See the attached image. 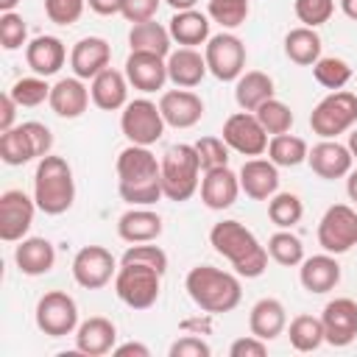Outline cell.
Returning a JSON list of instances; mask_svg holds the SVG:
<instances>
[{"label":"cell","mask_w":357,"mask_h":357,"mask_svg":"<svg viewBox=\"0 0 357 357\" xmlns=\"http://www.w3.org/2000/svg\"><path fill=\"white\" fill-rule=\"evenodd\" d=\"M321 47H324V42L315 28L298 25L284 33V56L298 67H312L321 59Z\"/></svg>","instance_id":"obj_33"},{"label":"cell","mask_w":357,"mask_h":357,"mask_svg":"<svg viewBox=\"0 0 357 357\" xmlns=\"http://www.w3.org/2000/svg\"><path fill=\"white\" fill-rule=\"evenodd\" d=\"M22 128L28 131V137H31V142H33L36 159L47 156L50 148H53V134H50V128H47L45 123H39V120H28V123H22Z\"/></svg>","instance_id":"obj_51"},{"label":"cell","mask_w":357,"mask_h":357,"mask_svg":"<svg viewBox=\"0 0 357 357\" xmlns=\"http://www.w3.org/2000/svg\"><path fill=\"white\" fill-rule=\"evenodd\" d=\"M167 354H170V357H209V354H212V346H209L201 335L184 332L178 340L170 343Z\"/></svg>","instance_id":"obj_49"},{"label":"cell","mask_w":357,"mask_h":357,"mask_svg":"<svg viewBox=\"0 0 357 357\" xmlns=\"http://www.w3.org/2000/svg\"><path fill=\"white\" fill-rule=\"evenodd\" d=\"M33 321H36L39 332H45L47 337L75 335V329H78V304L64 290H47L36 301Z\"/></svg>","instance_id":"obj_9"},{"label":"cell","mask_w":357,"mask_h":357,"mask_svg":"<svg viewBox=\"0 0 357 357\" xmlns=\"http://www.w3.org/2000/svg\"><path fill=\"white\" fill-rule=\"evenodd\" d=\"M257 120L262 123V128L271 134V137H276V134H287L290 128H293V112H290V106L284 103V100H279V98H271V100H265L257 112Z\"/></svg>","instance_id":"obj_42"},{"label":"cell","mask_w":357,"mask_h":357,"mask_svg":"<svg viewBox=\"0 0 357 357\" xmlns=\"http://www.w3.org/2000/svg\"><path fill=\"white\" fill-rule=\"evenodd\" d=\"M36 201L33 195L22 190H6L0 195V240L3 243H20L28 237L36 215Z\"/></svg>","instance_id":"obj_14"},{"label":"cell","mask_w":357,"mask_h":357,"mask_svg":"<svg viewBox=\"0 0 357 357\" xmlns=\"http://www.w3.org/2000/svg\"><path fill=\"white\" fill-rule=\"evenodd\" d=\"M248 0H209L206 14L212 22H218L223 31H234L248 20Z\"/></svg>","instance_id":"obj_43"},{"label":"cell","mask_w":357,"mask_h":357,"mask_svg":"<svg viewBox=\"0 0 357 357\" xmlns=\"http://www.w3.org/2000/svg\"><path fill=\"white\" fill-rule=\"evenodd\" d=\"M209 25H212L209 14H204L198 8H187V11H173L167 31L178 47H198V45L209 42Z\"/></svg>","instance_id":"obj_30"},{"label":"cell","mask_w":357,"mask_h":357,"mask_svg":"<svg viewBox=\"0 0 357 357\" xmlns=\"http://www.w3.org/2000/svg\"><path fill=\"white\" fill-rule=\"evenodd\" d=\"M159 109H162L165 123L173 126V128H192L204 117V100H201V95H195L192 89H181V86L162 92Z\"/></svg>","instance_id":"obj_19"},{"label":"cell","mask_w":357,"mask_h":357,"mask_svg":"<svg viewBox=\"0 0 357 357\" xmlns=\"http://www.w3.org/2000/svg\"><path fill=\"white\" fill-rule=\"evenodd\" d=\"M117 346V326L112 318L92 315L75 329V351L84 357H103Z\"/></svg>","instance_id":"obj_20"},{"label":"cell","mask_w":357,"mask_h":357,"mask_svg":"<svg viewBox=\"0 0 357 357\" xmlns=\"http://www.w3.org/2000/svg\"><path fill=\"white\" fill-rule=\"evenodd\" d=\"M184 290L192 298V304L204 312L223 315L231 312L243 301V284L237 273L220 271L215 265H195L187 271Z\"/></svg>","instance_id":"obj_3"},{"label":"cell","mask_w":357,"mask_h":357,"mask_svg":"<svg viewBox=\"0 0 357 357\" xmlns=\"http://www.w3.org/2000/svg\"><path fill=\"white\" fill-rule=\"evenodd\" d=\"M117 192L131 206H153L162 192V162L145 145H126L117 153Z\"/></svg>","instance_id":"obj_1"},{"label":"cell","mask_w":357,"mask_h":357,"mask_svg":"<svg viewBox=\"0 0 357 357\" xmlns=\"http://www.w3.org/2000/svg\"><path fill=\"white\" fill-rule=\"evenodd\" d=\"M89 11L100 14V17H112V14H120L123 11V0H86Z\"/></svg>","instance_id":"obj_56"},{"label":"cell","mask_w":357,"mask_h":357,"mask_svg":"<svg viewBox=\"0 0 357 357\" xmlns=\"http://www.w3.org/2000/svg\"><path fill=\"white\" fill-rule=\"evenodd\" d=\"M346 195H349V201L357 204V170H349V176H346Z\"/></svg>","instance_id":"obj_57"},{"label":"cell","mask_w":357,"mask_h":357,"mask_svg":"<svg viewBox=\"0 0 357 357\" xmlns=\"http://www.w3.org/2000/svg\"><path fill=\"white\" fill-rule=\"evenodd\" d=\"M162 215L151 206H131L117 218V234L120 240L131 243H153L162 234Z\"/></svg>","instance_id":"obj_26"},{"label":"cell","mask_w":357,"mask_h":357,"mask_svg":"<svg viewBox=\"0 0 357 357\" xmlns=\"http://www.w3.org/2000/svg\"><path fill=\"white\" fill-rule=\"evenodd\" d=\"M209 67H206V59L201 50L195 47H176L170 50L167 56V78L173 86H181V89H195L204 78H206Z\"/></svg>","instance_id":"obj_27"},{"label":"cell","mask_w":357,"mask_h":357,"mask_svg":"<svg viewBox=\"0 0 357 357\" xmlns=\"http://www.w3.org/2000/svg\"><path fill=\"white\" fill-rule=\"evenodd\" d=\"M268 218L279 229H293L304 218V204L296 192H276L268 198Z\"/></svg>","instance_id":"obj_39"},{"label":"cell","mask_w":357,"mask_h":357,"mask_svg":"<svg viewBox=\"0 0 357 357\" xmlns=\"http://www.w3.org/2000/svg\"><path fill=\"white\" fill-rule=\"evenodd\" d=\"M165 3H167L173 11H187V8H195L198 0H165Z\"/></svg>","instance_id":"obj_59"},{"label":"cell","mask_w":357,"mask_h":357,"mask_svg":"<svg viewBox=\"0 0 357 357\" xmlns=\"http://www.w3.org/2000/svg\"><path fill=\"white\" fill-rule=\"evenodd\" d=\"M181 332H190V335H209L212 332V312H204L195 315V318H184L181 321Z\"/></svg>","instance_id":"obj_54"},{"label":"cell","mask_w":357,"mask_h":357,"mask_svg":"<svg viewBox=\"0 0 357 357\" xmlns=\"http://www.w3.org/2000/svg\"><path fill=\"white\" fill-rule=\"evenodd\" d=\"M293 11H296V17H298L301 25L318 28V25H324V22L332 20L335 0H296L293 3Z\"/></svg>","instance_id":"obj_47"},{"label":"cell","mask_w":357,"mask_h":357,"mask_svg":"<svg viewBox=\"0 0 357 357\" xmlns=\"http://www.w3.org/2000/svg\"><path fill=\"white\" fill-rule=\"evenodd\" d=\"M307 165L310 170L318 176V178H326V181H335V178H343L349 176L351 165H354V156L349 151V145L337 142V139H321L310 148L307 153Z\"/></svg>","instance_id":"obj_17"},{"label":"cell","mask_w":357,"mask_h":357,"mask_svg":"<svg viewBox=\"0 0 357 357\" xmlns=\"http://www.w3.org/2000/svg\"><path fill=\"white\" fill-rule=\"evenodd\" d=\"M268 257L276 262V265H284V268H296L304 262V243L290 231V229H279L268 237Z\"/></svg>","instance_id":"obj_38"},{"label":"cell","mask_w":357,"mask_h":357,"mask_svg":"<svg viewBox=\"0 0 357 357\" xmlns=\"http://www.w3.org/2000/svg\"><path fill=\"white\" fill-rule=\"evenodd\" d=\"M201 170H215V167H226L229 165V145L223 142V137H201L192 142Z\"/></svg>","instance_id":"obj_45"},{"label":"cell","mask_w":357,"mask_h":357,"mask_svg":"<svg viewBox=\"0 0 357 357\" xmlns=\"http://www.w3.org/2000/svg\"><path fill=\"white\" fill-rule=\"evenodd\" d=\"M248 329L251 335L262 337V340H276L284 329H287V310L279 298H259L251 312H248Z\"/></svg>","instance_id":"obj_31"},{"label":"cell","mask_w":357,"mask_h":357,"mask_svg":"<svg viewBox=\"0 0 357 357\" xmlns=\"http://www.w3.org/2000/svg\"><path fill=\"white\" fill-rule=\"evenodd\" d=\"M165 126L167 123L162 117V109L151 98H134L120 112V131L131 145H156L165 134Z\"/></svg>","instance_id":"obj_8"},{"label":"cell","mask_w":357,"mask_h":357,"mask_svg":"<svg viewBox=\"0 0 357 357\" xmlns=\"http://www.w3.org/2000/svg\"><path fill=\"white\" fill-rule=\"evenodd\" d=\"M0 159L11 167H22V165L36 159L33 142H31L28 131L22 128V123L8 128V131H0Z\"/></svg>","instance_id":"obj_35"},{"label":"cell","mask_w":357,"mask_h":357,"mask_svg":"<svg viewBox=\"0 0 357 357\" xmlns=\"http://www.w3.org/2000/svg\"><path fill=\"white\" fill-rule=\"evenodd\" d=\"M273 78L262 70H245L237 81H234V100L243 112H257L265 100L276 98L273 95Z\"/></svg>","instance_id":"obj_32"},{"label":"cell","mask_w":357,"mask_h":357,"mask_svg":"<svg viewBox=\"0 0 357 357\" xmlns=\"http://www.w3.org/2000/svg\"><path fill=\"white\" fill-rule=\"evenodd\" d=\"M223 142L240 153V156H262L268 151V131L262 128V123L257 120L254 112H234L223 120V131H220Z\"/></svg>","instance_id":"obj_12"},{"label":"cell","mask_w":357,"mask_h":357,"mask_svg":"<svg viewBox=\"0 0 357 357\" xmlns=\"http://www.w3.org/2000/svg\"><path fill=\"white\" fill-rule=\"evenodd\" d=\"M298 282L307 293L324 296L329 290L337 287L340 282V262L335 259V254H315V257H304V262L298 265Z\"/></svg>","instance_id":"obj_24"},{"label":"cell","mask_w":357,"mask_h":357,"mask_svg":"<svg viewBox=\"0 0 357 357\" xmlns=\"http://www.w3.org/2000/svg\"><path fill=\"white\" fill-rule=\"evenodd\" d=\"M117 276V259L103 245H84L73 257V279L84 290H100Z\"/></svg>","instance_id":"obj_13"},{"label":"cell","mask_w":357,"mask_h":357,"mask_svg":"<svg viewBox=\"0 0 357 357\" xmlns=\"http://www.w3.org/2000/svg\"><path fill=\"white\" fill-rule=\"evenodd\" d=\"M114 293L131 310H151L162 293V273L148 265L120 262L114 276Z\"/></svg>","instance_id":"obj_7"},{"label":"cell","mask_w":357,"mask_h":357,"mask_svg":"<svg viewBox=\"0 0 357 357\" xmlns=\"http://www.w3.org/2000/svg\"><path fill=\"white\" fill-rule=\"evenodd\" d=\"M240 190L254 201H268L279 192V167L271 159L251 156L240 167Z\"/></svg>","instance_id":"obj_23"},{"label":"cell","mask_w":357,"mask_h":357,"mask_svg":"<svg viewBox=\"0 0 357 357\" xmlns=\"http://www.w3.org/2000/svg\"><path fill=\"white\" fill-rule=\"evenodd\" d=\"M112 61V45L103 36H84L70 50V67L73 75L92 81L98 73H103Z\"/></svg>","instance_id":"obj_21"},{"label":"cell","mask_w":357,"mask_h":357,"mask_svg":"<svg viewBox=\"0 0 357 357\" xmlns=\"http://www.w3.org/2000/svg\"><path fill=\"white\" fill-rule=\"evenodd\" d=\"M170 31L167 25L148 20V22H137L128 31V47L139 50V53H156V56H170Z\"/></svg>","instance_id":"obj_34"},{"label":"cell","mask_w":357,"mask_h":357,"mask_svg":"<svg viewBox=\"0 0 357 357\" xmlns=\"http://www.w3.org/2000/svg\"><path fill=\"white\" fill-rule=\"evenodd\" d=\"M128 78L126 73L114 70V67H106L103 73H98L92 81H89V95H92V103L103 112H117L128 103Z\"/></svg>","instance_id":"obj_28"},{"label":"cell","mask_w":357,"mask_h":357,"mask_svg":"<svg viewBox=\"0 0 357 357\" xmlns=\"http://www.w3.org/2000/svg\"><path fill=\"white\" fill-rule=\"evenodd\" d=\"M287 337H290V346L296 351H315V349H321L326 343L324 324L315 315H296L287 324Z\"/></svg>","instance_id":"obj_37"},{"label":"cell","mask_w":357,"mask_h":357,"mask_svg":"<svg viewBox=\"0 0 357 357\" xmlns=\"http://www.w3.org/2000/svg\"><path fill=\"white\" fill-rule=\"evenodd\" d=\"M14 262L25 276H45L56 265V248L47 237H22L14 248Z\"/></svg>","instance_id":"obj_29"},{"label":"cell","mask_w":357,"mask_h":357,"mask_svg":"<svg viewBox=\"0 0 357 357\" xmlns=\"http://www.w3.org/2000/svg\"><path fill=\"white\" fill-rule=\"evenodd\" d=\"M357 126V92L335 89L310 112V128L321 139H337Z\"/></svg>","instance_id":"obj_6"},{"label":"cell","mask_w":357,"mask_h":357,"mask_svg":"<svg viewBox=\"0 0 357 357\" xmlns=\"http://www.w3.org/2000/svg\"><path fill=\"white\" fill-rule=\"evenodd\" d=\"M204 59L218 81H237L245 73V45L237 33L220 31L204 45Z\"/></svg>","instance_id":"obj_10"},{"label":"cell","mask_w":357,"mask_h":357,"mask_svg":"<svg viewBox=\"0 0 357 357\" xmlns=\"http://www.w3.org/2000/svg\"><path fill=\"white\" fill-rule=\"evenodd\" d=\"M17 109H20V103L11 98V92H3V98H0V131H8V128H14V120H17Z\"/></svg>","instance_id":"obj_53"},{"label":"cell","mask_w":357,"mask_h":357,"mask_svg":"<svg viewBox=\"0 0 357 357\" xmlns=\"http://www.w3.org/2000/svg\"><path fill=\"white\" fill-rule=\"evenodd\" d=\"M321 324H324V337L329 346L343 349V346L354 343V337H357V301L346 298V296L326 301V307L321 312Z\"/></svg>","instance_id":"obj_15"},{"label":"cell","mask_w":357,"mask_h":357,"mask_svg":"<svg viewBox=\"0 0 357 357\" xmlns=\"http://www.w3.org/2000/svg\"><path fill=\"white\" fill-rule=\"evenodd\" d=\"M159 6H162V0H123V11H120V14H123L131 25H137V22L153 20L156 11H159Z\"/></svg>","instance_id":"obj_50"},{"label":"cell","mask_w":357,"mask_h":357,"mask_svg":"<svg viewBox=\"0 0 357 357\" xmlns=\"http://www.w3.org/2000/svg\"><path fill=\"white\" fill-rule=\"evenodd\" d=\"M349 151H351V156L357 159V128L349 131Z\"/></svg>","instance_id":"obj_60"},{"label":"cell","mask_w":357,"mask_h":357,"mask_svg":"<svg viewBox=\"0 0 357 357\" xmlns=\"http://www.w3.org/2000/svg\"><path fill=\"white\" fill-rule=\"evenodd\" d=\"M307 142L296 134H276L268 139V159L276 165V167H298L301 162H307Z\"/></svg>","instance_id":"obj_36"},{"label":"cell","mask_w":357,"mask_h":357,"mask_svg":"<svg viewBox=\"0 0 357 357\" xmlns=\"http://www.w3.org/2000/svg\"><path fill=\"white\" fill-rule=\"evenodd\" d=\"M120 262L148 265V268L159 271L162 276L167 273V254H165V248H159V245H153V243H131V245L123 251Z\"/></svg>","instance_id":"obj_44"},{"label":"cell","mask_w":357,"mask_h":357,"mask_svg":"<svg viewBox=\"0 0 357 357\" xmlns=\"http://www.w3.org/2000/svg\"><path fill=\"white\" fill-rule=\"evenodd\" d=\"M337 3H340V11H343L349 20L357 22V0H337Z\"/></svg>","instance_id":"obj_58"},{"label":"cell","mask_w":357,"mask_h":357,"mask_svg":"<svg viewBox=\"0 0 357 357\" xmlns=\"http://www.w3.org/2000/svg\"><path fill=\"white\" fill-rule=\"evenodd\" d=\"M209 245L231 262L237 276L257 279L268 271V248L257 240V234L240 220H220L209 229Z\"/></svg>","instance_id":"obj_2"},{"label":"cell","mask_w":357,"mask_h":357,"mask_svg":"<svg viewBox=\"0 0 357 357\" xmlns=\"http://www.w3.org/2000/svg\"><path fill=\"white\" fill-rule=\"evenodd\" d=\"M201 204L212 212H223L229 206H234L240 190V176L226 165V167H215V170H204L201 176Z\"/></svg>","instance_id":"obj_18"},{"label":"cell","mask_w":357,"mask_h":357,"mask_svg":"<svg viewBox=\"0 0 357 357\" xmlns=\"http://www.w3.org/2000/svg\"><path fill=\"white\" fill-rule=\"evenodd\" d=\"M112 354L114 357H151V349L145 346V343H137V340H128V343H120V346H114L112 349Z\"/></svg>","instance_id":"obj_55"},{"label":"cell","mask_w":357,"mask_h":357,"mask_svg":"<svg viewBox=\"0 0 357 357\" xmlns=\"http://www.w3.org/2000/svg\"><path fill=\"white\" fill-rule=\"evenodd\" d=\"M17 3H20V0H0V14H3V11H14Z\"/></svg>","instance_id":"obj_61"},{"label":"cell","mask_w":357,"mask_h":357,"mask_svg":"<svg viewBox=\"0 0 357 357\" xmlns=\"http://www.w3.org/2000/svg\"><path fill=\"white\" fill-rule=\"evenodd\" d=\"M0 45H3V50H20L22 45H28V25H25L22 14H17V11L0 14Z\"/></svg>","instance_id":"obj_46"},{"label":"cell","mask_w":357,"mask_h":357,"mask_svg":"<svg viewBox=\"0 0 357 357\" xmlns=\"http://www.w3.org/2000/svg\"><path fill=\"white\" fill-rule=\"evenodd\" d=\"M162 192L167 201H190L201 187V162L195 145L178 142L162 153Z\"/></svg>","instance_id":"obj_5"},{"label":"cell","mask_w":357,"mask_h":357,"mask_svg":"<svg viewBox=\"0 0 357 357\" xmlns=\"http://www.w3.org/2000/svg\"><path fill=\"white\" fill-rule=\"evenodd\" d=\"M126 78L134 89L151 95V92H159L165 89V84L170 81L167 78V59L165 56H156V53H139V50H131L128 59H126Z\"/></svg>","instance_id":"obj_16"},{"label":"cell","mask_w":357,"mask_h":357,"mask_svg":"<svg viewBox=\"0 0 357 357\" xmlns=\"http://www.w3.org/2000/svg\"><path fill=\"white\" fill-rule=\"evenodd\" d=\"M33 201L45 215H64L75 201L73 167L64 156L47 153L33 170Z\"/></svg>","instance_id":"obj_4"},{"label":"cell","mask_w":357,"mask_h":357,"mask_svg":"<svg viewBox=\"0 0 357 357\" xmlns=\"http://www.w3.org/2000/svg\"><path fill=\"white\" fill-rule=\"evenodd\" d=\"M25 61L28 67L33 70V75H42V78H50L56 75L64 61H67V47L59 36H50V33H42V36H33L28 45H25Z\"/></svg>","instance_id":"obj_25"},{"label":"cell","mask_w":357,"mask_h":357,"mask_svg":"<svg viewBox=\"0 0 357 357\" xmlns=\"http://www.w3.org/2000/svg\"><path fill=\"white\" fill-rule=\"evenodd\" d=\"M229 354L231 357H265L268 354V340H262L257 335H243V337L231 340Z\"/></svg>","instance_id":"obj_52"},{"label":"cell","mask_w":357,"mask_h":357,"mask_svg":"<svg viewBox=\"0 0 357 357\" xmlns=\"http://www.w3.org/2000/svg\"><path fill=\"white\" fill-rule=\"evenodd\" d=\"M92 95H89V86L84 84V78L78 75H70V78H59L53 86H50V109L56 117L61 120H75L86 112Z\"/></svg>","instance_id":"obj_22"},{"label":"cell","mask_w":357,"mask_h":357,"mask_svg":"<svg viewBox=\"0 0 357 357\" xmlns=\"http://www.w3.org/2000/svg\"><path fill=\"white\" fill-rule=\"evenodd\" d=\"M86 8V0H45V14L56 25H75Z\"/></svg>","instance_id":"obj_48"},{"label":"cell","mask_w":357,"mask_h":357,"mask_svg":"<svg viewBox=\"0 0 357 357\" xmlns=\"http://www.w3.org/2000/svg\"><path fill=\"white\" fill-rule=\"evenodd\" d=\"M312 75H315V81L321 86H326V89L335 92V89H343L351 81V67L340 56H321L312 64Z\"/></svg>","instance_id":"obj_40"},{"label":"cell","mask_w":357,"mask_h":357,"mask_svg":"<svg viewBox=\"0 0 357 357\" xmlns=\"http://www.w3.org/2000/svg\"><path fill=\"white\" fill-rule=\"evenodd\" d=\"M318 245L326 254H346L357 245V209L349 204H332L318 220Z\"/></svg>","instance_id":"obj_11"},{"label":"cell","mask_w":357,"mask_h":357,"mask_svg":"<svg viewBox=\"0 0 357 357\" xmlns=\"http://www.w3.org/2000/svg\"><path fill=\"white\" fill-rule=\"evenodd\" d=\"M11 98L20 103V109H33V106H42L45 100H50V84L47 78L42 75H25V78H17L11 86H8Z\"/></svg>","instance_id":"obj_41"}]
</instances>
